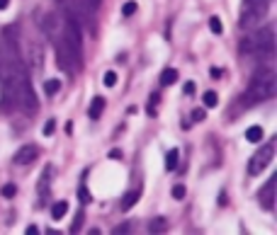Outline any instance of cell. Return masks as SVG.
<instances>
[{"mask_svg":"<svg viewBox=\"0 0 277 235\" xmlns=\"http://www.w3.org/2000/svg\"><path fill=\"white\" fill-rule=\"evenodd\" d=\"M0 109H22L27 114L37 112V97L19 54L17 27H7L0 41Z\"/></svg>","mask_w":277,"mask_h":235,"instance_id":"cell-1","label":"cell"},{"mask_svg":"<svg viewBox=\"0 0 277 235\" xmlns=\"http://www.w3.org/2000/svg\"><path fill=\"white\" fill-rule=\"evenodd\" d=\"M277 90V83H275V71H260L253 75L248 90L243 95V105H258V102H265V100H273Z\"/></svg>","mask_w":277,"mask_h":235,"instance_id":"cell-2","label":"cell"},{"mask_svg":"<svg viewBox=\"0 0 277 235\" xmlns=\"http://www.w3.org/2000/svg\"><path fill=\"white\" fill-rule=\"evenodd\" d=\"M239 49L241 54H253L258 58H273V54H275V32H273V27H263L256 34L246 36Z\"/></svg>","mask_w":277,"mask_h":235,"instance_id":"cell-3","label":"cell"},{"mask_svg":"<svg viewBox=\"0 0 277 235\" xmlns=\"http://www.w3.org/2000/svg\"><path fill=\"white\" fill-rule=\"evenodd\" d=\"M273 0H243V10H241V27H251L256 24L258 19H263L268 15V7H270Z\"/></svg>","mask_w":277,"mask_h":235,"instance_id":"cell-4","label":"cell"},{"mask_svg":"<svg viewBox=\"0 0 277 235\" xmlns=\"http://www.w3.org/2000/svg\"><path fill=\"white\" fill-rule=\"evenodd\" d=\"M275 145H277V143H275V138H270V141H268V143L263 145L258 153H256V155H253L251 160H248V175H253V177H256V175H260V172H263V170H265L268 165L273 163V155H275Z\"/></svg>","mask_w":277,"mask_h":235,"instance_id":"cell-5","label":"cell"},{"mask_svg":"<svg viewBox=\"0 0 277 235\" xmlns=\"http://www.w3.org/2000/svg\"><path fill=\"white\" fill-rule=\"evenodd\" d=\"M39 158V145L37 143H24L22 148H19L17 153H15V165H29V163H34Z\"/></svg>","mask_w":277,"mask_h":235,"instance_id":"cell-6","label":"cell"},{"mask_svg":"<svg viewBox=\"0 0 277 235\" xmlns=\"http://www.w3.org/2000/svg\"><path fill=\"white\" fill-rule=\"evenodd\" d=\"M258 199L263 204V209H268V211L275 209V177H270L263 184V189L258 192Z\"/></svg>","mask_w":277,"mask_h":235,"instance_id":"cell-7","label":"cell"},{"mask_svg":"<svg viewBox=\"0 0 277 235\" xmlns=\"http://www.w3.org/2000/svg\"><path fill=\"white\" fill-rule=\"evenodd\" d=\"M105 112V97H92L90 107H88V117L90 119H100Z\"/></svg>","mask_w":277,"mask_h":235,"instance_id":"cell-8","label":"cell"},{"mask_svg":"<svg viewBox=\"0 0 277 235\" xmlns=\"http://www.w3.org/2000/svg\"><path fill=\"white\" fill-rule=\"evenodd\" d=\"M139 197H141V192H139V189H131V192H127V194H124V199H122V204H119V206H122V211H129L131 206L139 201Z\"/></svg>","mask_w":277,"mask_h":235,"instance_id":"cell-9","label":"cell"},{"mask_svg":"<svg viewBox=\"0 0 277 235\" xmlns=\"http://www.w3.org/2000/svg\"><path fill=\"white\" fill-rule=\"evenodd\" d=\"M66 214H68V201H66V199L56 201L54 206H51V218H54V221H61Z\"/></svg>","mask_w":277,"mask_h":235,"instance_id":"cell-10","label":"cell"},{"mask_svg":"<svg viewBox=\"0 0 277 235\" xmlns=\"http://www.w3.org/2000/svg\"><path fill=\"white\" fill-rule=\"evenodd\" d=\"M263 136H265V133H263V126H251L246 131V141H248V143H260Z\"/></svg>","mask_w":277,"mask_h":235,"instance_id":"cell-11","label":"cell"},{"mask_svg":"<svg viewBox=\"0 0 277 235\" xmlns=\"http://www.w3.org/2000/svg\"><path fill=\"white\" fill-rule=\"evenodd\" d=\"M175 80H178V71H175V68H166V71L161 73V85H163V88L173 85Z\"/></svg>","mask_w":277,"mask_h":235,"instance_id":"cell-12","label":"cell"},{"mask_svg":"<svg viewBox=\"0 0 277 235\" xmlns=\"http://www.w3.org/2000/svg\"><path fill=\"white\" fill-rule=\"evenodd\" d=\"M166 228H168L166 218H153V221L148 223V233H163Z\"/></svg>","mask_w":277,"mask_h":235,"instance_id":"cell-13","label":"cell"},{"mask_svg":"<svg viewBox=\"0 0 277 235\" xmlns=\"http://www.w3.org/2000/svg\"><path fill=\"white\" fill-rule=\"evenodd\" d=\"M178 158H180V153L173 148V150H168V155H166V170L168 172H173L175 167H178Z\"/></svg>","mask_w":277,"mask_h":235,"instance_id":"cell-14","label":"cell"},{"mask_svg":"<svg viewBox=\"0 0 277 235\" xmlns=\"http://www.w3.org/2000/svg\"><path fill=\"white\" fill-rule=\"evenodd\" d=\"M75 2H78V5H80L85 12H90V15L97 10V7H100V5H102V0H75Z\"/></svg>","mask_w":277,"mask_h":235,"instance_id":"cell-15","label":"cell"},{"mask_svg":"<svg viewBox=\"0 0 277 235\" xmlns=\"http://www.w3.org/2000/svg\"><path fill=\"white\" fill-rule=\"evenodd\" d=\"M202 102H204V107H207V109H212V107H217V105H219V97H217V92L207 90L202 95Z\"/></svg>","mask_w":277,"mask_h":235,"instance_id":"cell-16","label":"cell"},{"mask_svg":"<svg viewBox=\"0 0 277 235\" xmlns=\"http://www.w3.org/2000/svg\"><path fill=\"white\" fill-rule=\"evenodd\" d=\"M58 90H61V80H58V78H51V80H46V83H44V92H46L49 97L56 95Z\"/></svg>","mask_w":277,"mask_h":235,"instance_id":"cell-17","label":"cell"},{"mask_svg":"<svg viewBox=\"0 0 277 235\" xmlns=\"http://www.w3.org/2000/svg\"><path fill=\"white\" fill-rule=\"evenodd\" d=\"M0 194L5 197V199H12L15 194H17V184H12V182H7L2 189H0Z\"/></svg>","mask_w":277,"mask_h":235,"instance_id":"cell-18","label":"cell"},{"mask_svg":"<svg viewBox=\"0 0 277 235\" xmlns=\"http://www.w3.org/2000/svg\"><path fill=\"white\" fill-rule=\"evenodd\" d=\"M209 29H212V34H222V32H224L222 19L217 17V15H214V17H209Z\"/></svg>","mask_w":277,"mask_h":235,"instance_id":"cell-19","label":"cell"},{"mask_svg":"<svg viewBox=\"0 0 277 235\" xmlns=\"http://www.w3.org/2000/svg\"><path fill=\"white\" fill-rule=\"evenodd\" d=\"M83 221H85V214H83V211H78V214H75V218H73V223H71V233H78V231H80Z\"/></svg>","mask_w":277,"mask_h":235,"instance_id":"cell-20","label":"cell"},{"mask_svg":"<svg viewBox=\"0 0 277 235\" xmlns=\"http://www.w3.org/2000/svg\"><path fill=\"white\" fill-rule=\"evenodd\" d=\"M102 83H105L107 88H114V85H117V73H114V71H107L105 75H102Z\"/></svg>","mask_w":277,"mask_h":235,"instance_id":"cell-21","label":"cell"},{"mask_svg":"<svg viewBox=\"0 0 277 235\" xmlns=\"http://www.w3.org/2000/svg\"><path fill=\"white\" fill-rule=\"evenodd\" d=\"M78 199L83 201V204H90L92 197H90V192H88V187H83V184H80V189H78Z\"/></svg>","mask_w":277,"mask_h":235,"instance_id":"cell-22","label":"cell"},{"mask_svg":"<svg viewBox=\"0 0 277 235\" xmlns=\"http://www.w3.org/2000/svg\"><path fill=\"white\" fill-rule=\"evenodd\" d=\"M134 12H136V2H134V0L124 2V7H122V15H124V17H131Z\"/></svg>","mask_w":277,"mask_h":235,"instance_id":"cell-23","label":"cell"},{"mask_svg":"<svg viewBox=\"0 0 277 235\" xmlns=\"http://www.w3.org/2000/svg\"><path fill=\"white\" fill-rule=\"evenodd\" d=\"M54 128H56V119H49V121L44 124V128H41V133H44V136H51Z\"/></svg>","mask_w":277,"mask_h":235,"instance_id":"cell-24","label":"cell"},{"mask_svg":"<svg viewBox=\"0 0 277 235\" xmlns=\"http://www.w3.org/2000/svg\"><path fill=\"white\" fill-rule=\"evenodd\" d=\"M183 197H185V187H183V184H175V187H173V199L180 201Z\"/></svg>","mask_w":277,"mask_h":235,"instance_id":"cell-25","label":"cell"},{"mask_svg":"<svg viewBox=\"0 0 277 235\" xmlns=\"http://www.w3.org/2000/svg\"><path fill=\"white\" fill-rule=\"evenodd\" d=\"M204 119H207V112H204V109H195V112H192V121H204Z\"/></svg>","mask_w":277,"mask_h":235,"instance_id":"cell-26","label":"cell"},{"mask_svg":"<svg viewBox=\"0 0 277 235\" xmlns=\"http://www.w3.org/2000/svg\"><path fill=\"white\" fill-rule=\"evenodd\" d=\"M129 228H131V223H122V226H117V228H114V233L122 235V233H127Z\"/></svg>","mask_w":277,"mask_h":235,"instance_id":"cell-27","label":"cell"},{"mask_svg":"<svg viewBox=\"0 0 277 235\" xmlns=\"http://www.w3.org/2000/svg\"><path fill=\"white\" fill-rule=\"evenodd\" d=\"M185 95H192V92H195V83H185Z\"/></svg>","mask_w":277,"mask_h":235,"instance_id":"cell-28","label":"cell"},{"mask_svg":"<svg viewBox=\"0 0 277 235\" xmlns=\"http://www.w3.org/2000/svg\"><path fill=\"white\" fill-rule=\"evenodd\" d=\"M37 233H39V228L34 226V223H32V226H27V235H37Z\"/></svg>","mask_w":277,"mask_h":235,"instance_id":"cell-29","label":"cell"},{"mask_svg":"<svg viewBox=\"0 0 277 235\" xmlns=\"http://www.w3.org/2000/svg\"><path fill=\"white\" fill-rule=\"evenodd\" d=\"M110 158H112V160H119V158H122V150H112Z\"/></svg>","mask_w":277,"mask_h":235,"instance_id":"cell-30","label":"cell"},{"mask_svg":"<svg viewBox=\"0 0 277 235\" xmlns=\"http://www.w3.org/2000/svg\"><path fill=\"white\" fill-rule=\"evenodd\" d=\"M212 78L219 80V78H222V71H219V68H212Z\"/></svg>","mask_w":277,"mask_h":235,"instance_id":"cell-31","label":"cell"},{"mask_svg":"<svg viewBox=\"0 0 277 235\" xmlns=\"http://www.w3.org/2000/svg\"><path fill=\"white\" fill-rule=\"evenodd\" d=\"M7 5H10V0H0V10H5Z\"/></svg>","mask_w":277,"mask_h":235,"instance_id":"cell-32","label":"cell"}]
</instances>
